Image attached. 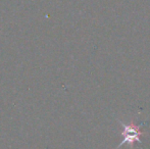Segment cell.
<instances>
[{"label":"cell","mask_w":150,"mask_h":149,"mask_svg":"<svg viewBox=\"0 0 150 149\" xmlns=\"http://www.w3.org/2000/svg\"><path fill=\"white\" fill-rule=\"evenodd\" d=\"M119 123L122 125V140L120 143V145L117 146L115 149H119L120 147H122L124 144H128L131 147V149L134 148V143L135 142H138L141 143V137L145 135L144 132L141 131V127L138 125H135L134 121H132L130 124H124L122 121H117Z\"/></svg>","instance_id":"obj_1"}]
</instances>
